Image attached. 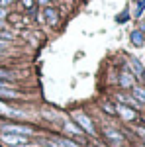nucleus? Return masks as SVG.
Wrapping results in <instances>:
<instances>
[{
	"mask_svg": "<svg viewBox=\"0 0 145 147\" xmlns=\"http://www.w3.org/2000/svg\"><path fill=\"white\" fill-rule=\"evenodd\" d=\"M0 51H2V45H0Z\"/></svg>",
	"mask_w": 145,
	"mask_h": 147,
	"instance_id": "nucleus-22",
	"label": "nucleus"
},
{
	"mask_svg": "<svg viewBox=\"0 0 145 147\" xmlns=\"http://www.w3.org/2000/svg\"><path fill=\"white\" fill-rule=\"evenodd\" d=\"M45 18H47V22L53 26V24H57V12L53 8H45Z\"/></svg>",
	"mask_w": 145,
	"mask_h": 147,
	"instance_id": "nucleus-10",
	"label": "nucleus"
},
{
	"mask_svg": "<svg viewBox=\"0 0 145 147\" xmlns=\"http://www.w3.org/2000/svg\"><path fill=\"white\" fill-rule=\"evenodd\" d=\"M120 84H122L123 88L134 86V77H132L129 73H122V77H120Z\"/></svg>",
	"mask_w": 145,
	"mask_h": 147,
	"instance_id": "nucleus-7",
	"label": "nucleus"
},
{
	"mask_svg": "<svg viewBox=\"0 0 145 147\" xmlns=\"http://www.w3.org/2000/svg\"><path fill=\"white\" fill-rule=\"evenodd\" d=\"M0 96H4V98H20V94L16 90H10L8 86H0Z\"/></svg>",
	"mask_w": 145,
	"mask_h": 147,
	"instance_id": "nucleus-8",
	"label": "nucleus"
},
{
	"mask_svg": "<svg viewBox=\"0 0 145 147\" xmlns=\"http://www.w3.org/2000/svg\"><path fill=\"white\" fill-rule=\"evenodd\" d=\"M129 65H132V69H134V73L137 75V77H143V75H145L143 67H141V63H139L137 59H134V57H132V59H129Z\"/></svg>",
	"mask_w": 145,
	"mask_h": 147,
	"instance_id": "nucleus-6",
	"label": "nucleus"
},
{
	"mask_svg": "<svg viewBox=\"0 0 145 147\" xmlns=\"http://www.w3.org/2000/svg\"><path fill=\"white\" fill-rule=\"evenodd\" d=\"M12 0H0V4H2V6H6V4H10Z\"/></svg>",
	"mask_w": 145,
	"mask_h": 147,
	"instance_id": "nucleus-17",
	"label": "nucleus"
},
{
	"mask_svg": "<svg viewBox=\"0 0 145 147\" xmlns=\"http://www.w3.org/2000/svg\"><path fill=\"white\" fill-rule=\"evenodd\" d=\"M137 134H139L141 137H145V129H143V127H139V129H137Z\"/></svg>",
	"mask_w": 145,
	"mask_h": 147,
	"instance_id": "nucleus-16",
	"label": "nucleus"
},
{
	"mask_svg": "<svg viewBox=\"0 0 145 147\" xmlns=\"http://www.w3.org/2000/svg\"><path fill=\"white\" fill-rule=\"evenodd\" d=\"M0 86H6V84H4V82H0Z\"/></svg>",
	"mask_w": 145,
	"mask_h": 147,
	"instance_id": "nucleus-21",
	"label": "nucleus"
},
{
	"mask_svg": "<svg viewBox=\"0 0 145 147\" xmlns=\"http://www.w3.org/2000/svg\"><path fill=\"white\" fill-rule=\"evenodd\" d=\"M106 136H108V139H112V141H116V143H120V141L123 139V137H122V134H118L116 129H110V127L106 129Z\"/></svg>",
	"mask_w": 145,
	"mask_h": 147,
	"instance_id": "nucleus-9",
	"label": "nucleus"
},
{
	"mask_svg": "<svg viewBox=\"0 0 145 147\" xmlns=\"http://www.w3.org/2000/svg\"><path fill=\"white\" fill-rule=\"evenodd\" d=\"M4 134H18V136H30L32 134V127L28 125H2Z\"/></svg>",
	"mask_w": 145,
	"mask_h": 147,
	"instance_id": "nucleus-3",
	"label": "nucleus"
},
{
	"mask_svg": "<svg viewBox=\"0 0 145 147\" xmlns=\"http://www.w3.org/2000/svg\"><path fill=\"white\" fill-rule=\"evenodd\" d=\"M16 77H18L16 73H12V71H2V69H0V79H4V80H14Z\"/></svg>",
	"mask_w": 145,
	"mask_h": 147,
	"instance_id": "nucleus-14",
	"label": "nucleus"
},
{
	"mask_svg": "<svg viewBox=\"0 0 145 147\" xmlns=\"http://www.w3.org/2000/svg\"><path fill=\"white\" fill-rule=\"evenodd\" d=\"M39 2H41V4H47V2H49V0H39Z\"/></svg>",
	"mask_w": 145,
	"mask_h": 147,
	"instance_id": "nucleus-20",
	"label": "nucleus"
},
{
	"mask_svg": "<svg viewBox=\"0 0 145 147\" xmlns=\"http://www.w3.org/2000/svg\"><path fill=\"white\" fill-rule=\"evenodd\" d=\"M4 16H6V10H2V8H0V18H4Z\"/></svg>",
	"mask_w": 145,
	"mask_h": 147,
	"instance_id": "nucleus-19",
	"label": "nucleus"
},
{
	"mask_svg": "<svg viewBox=\"0 0 145 147\" xmlns=\"http://www.w3.org/2000/svg\"><path fill=\"white\" fill-rule=\"evenodd\" d=\"M0 139L8 145H26L28 143V137L18 136V134H0Z\"/></svg>",
	"mask_w": 145,
	"mask_h": 147,
	"instance_id": "nucleus-1",
	"label": "nucleus"
},
{
	"mask_svg": "<svg viewBox=\"0 0 145 147\" xmlns=\"http://www.w3.org/2000/svg\"><path fill=\"white\" fill-rule=\"evenodd\" d=\"M118 112L122 114L123 120H135V112H134V110H129V108H125L123 104H120V106H118Z\"/></svg>",
	"mask_w": 145,
	"mask_h": 147,
	"instance_id": "nucleus-5",
	"label": "nucleus"
},
{
	"mask_svg": "<svg viewBox=\"0 0 145 147\" xmlns=\"http://www.w3.org/2000/svg\"><path fill=\"white\" fill-rule=\"evenodd\" d=\"M65 131H69V134H77V136H82V131H80L75 124H71V122H65Z\"/></svg>",
	"mask_w": 145,
	"mask_h": 147,
	"instance_id": "nucleus-12",
	"label": "nucleus"
},
{
	"mask_svg": "<svg viewBox=\"0 0 145 147\" xmlns=\"http://www.w3.org/2000/svg\"><path fill=\"white\" fill-rule=\"evenodd\" d=\"M134 94H135V98L139 102H145V90L141 88V86H135L134 88Z\"/></svg>",
	"mask_w": 145,
	"mask_h": 147,
	"instance_id": "nucleus-15",
	"label": "nucleus"
},
{
	"mask_svg": "<svg viewBox=\"0 0 145 147\" xmlns=\"http://www.w3.org/2000/svg\"><path fill=\"white\" fill-rule=\"evenodd\" d=\"M132 43L137 45V47H141L143 45V34H141V32H134V34H132Z\"/></svg>",
	"mask_w": 145,
	"mask_h": 147,
	"instance_id": "nucleus-11",
	"label": "nucleus"
},
{
	"mask_svg": "<svg viewBox=\"0 0 145 147\" xmlns=\"http://www.w3.org/2000/svg\"><path fill=\"white\" fill-rule=\"evenodd\" d=\"M49 143L51 147H78L77 143H73L71 139H65V137H53V139H49Z\"/></svg>",
	"mask_w": 145,
	"mask_h": 147,
	"instance_id": "nucleus-4",
	"label": "nucleus"
},
{
	"mask_svg": "<svg viewBox=\"0 0 145 147\" xmlns=\"http://www.w3.org/2000/svg\"><path fill=\"white\" fill-rule=\"evenodd\" d=\"M75 122H77L84 131H88V134H94V125H92V122H90V118L88 116H84V114H80L77 112L75 114Z\"/></svg>",
	"mask_w": 145,
	"mask_h": 147,
	"instance_id": "nucleus-2",
	"label": "nucleus"
},
{
	"mask_svg": "<svg viewBox=\"0 0 145 147\" xmlns=\"http://www.w3.org/2000/svg\"><path fill=\"white\" fill-rule=\"evenodd\" d=\"M24 4H26V6L30 8V6H32V0H24Z\"/></svg>",
	"mask_w": 145,
	"mask_h": 147,
	"instance_id": "nucleus-18",
	"label": "nucleus"
},
{
	"mask_svg": "<svg viewBox=\"0 0 145 147\" xmlns=\"http://www.w3.org/2000/svg\"><path fill=\"white\" fill-rule=\"evenodd\" d=\"M0 112L6 114V116H22V112H16V110H12L8 106H4V104H0Z\"/></svg>",
	"mask_w": 145,
	"mask_h": 147,
	"instance_id": "nucleus-13",
	"label": "nucleus"
}]
</instances>
